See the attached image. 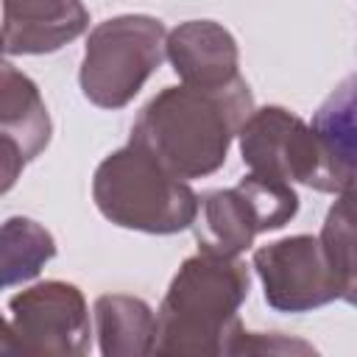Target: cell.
<instances>
[{
  "mask_svg": "<svg viewBox=\"0 0 357 357\" xmlns=\"http://www.w3.org/2000/svg\"><path fill=\"white\" fill-rule=\"evenodd\" d=\"M254 98L237 75L223 86H165L131 126V145L176 178H204L223 167Z\"/></svg>",
  "mask_w": 357,
  "mask_h": 357,
  "instance_id": "obj_1",
  "label": "cell"
},
{
  "mask_svg": "<svg viewBox=\"0 0 357 357\" xmlns=\"http://www.w3.org/2000/svg\"><path fill=\"white\" fill-rule=\"evenodd\" d=\"M248 287L251 273L237 257H218L209 251L187 257L162 298L151 354H226L231 335L243 326L237 310L248 298Z\"/></svg>",
  "mask_w": 357,
  "mask_h": 357,
  "instance_id": "obj_2",
  "label": "cell"
},
{
  "mask_svg": "<svg viewBox=\"0 0 357 357\" xmlns=\"http://www.w3.org/2000/svg\"><path fill=\"white\" fill-rule=\"evenodd\" d=\"M95 206L106 220L148 234H173L192 226L198 195L131 142L109 153L92 178Z\"/></svg>",
  "mask_w": 357,
  "mask_h": 357,
  "instance_id": "obj_3",
  "label": "cell"
},
{
  "mask_svg": "<svg viewBox=\"0 0 357 357\" xmlns=\"http://www.w3.org/2000/svg\"><path fill=\"white\" fill-rule=\"evenodd\" d=\"M165 25L148 14L112 17L89 31L81 92L100 109H123L165 59Z\"/></svg>",
  "mask_w": 357,
  "mask_h": 357,
  "instance_id": "obj_4",
  "label": "cell"
},
{
  "mask_svg": "<svg viewBox=\"0 0 357 357\" xmlns=\"http://www.w3.org/2000/svg\"><path fill=\"white\" fill-rule=\"evenodd\" d=\"M298 212V195L287 181L243 176L229 190H212L198 201L195 240L201 251L237 257L251 248L259 231H273L290 223Z\"/></svg>",
  "mask_w": 357,
  "mask_h": 357,
  "instance_id": "obj_5",
  "label": "cell"
},
{
  "mask_svg": "<svg viewBox=\"0 0 357 357\" xmlns=\"http://www.w3.org/2000/svg\"><path fill=\"white\" fill-rule=\"evenodd\" d=\"M254 271L262 279L268 307L279 312H310L329 301H354L357 284L340 276L312 234H296L254 251Z\"/></svg>",
  "mask_w": 357,
  "mask_h": 357,
  "instance_id": "obj_6",
  "label": "cell"
},
{
  "mask_svg": "<svg viewBox=\"0 0 357 357\" xmlns=\"http://www.w3.org/2000/svg\"><path fill=\"white\" fill-rule=\"evenodd\" d=\"M17 351L42 357H81L89 351V312L84 293L59 279L39 282L8 301Z\"/></svg>",
  "mask_w": 357,
  "mask_h": 357,
  "instance_id": "obj_7",
  "label": "cell"
},
{
  "mask_svg": "<svg viewBox=\"0 0 357 357\" xmlns=\"http://www.w3.org/2000/svg\"><path fill=\"white\" fill-rule=\"evenodd\" d=\"M240 137L243 162L254 176L276 181H301L318 192H326L324 159L312 128L282 106L254 109Z\"/></svg>",
  "mask_w": 357,
  "mask_h": 357,
  "instance_id": "obj_8",
  "label": "cell"
},
{
  "mask_svg": "<svg viewBox=\"0 0 357 357\" xmlns=\"http://www.w3.org/2000/svg\"><path fill=\"white\" fill-rule=\"evenodd\" d=\"M86 25L81 0H3L0 42L11 56H39L78 39Z\"/></svg>",
  "mask_w": 357,
  "mask_h": 357,
  "instance_id": "obj_9",
  "label": "cell"
},
{
  "mask_svg": "<svg viewBox=\"0 0 357 357\" xmlns=\"http://www.w3.org/2000/svg\"><path fill=\"white\" fill-rule=\"evenodd\" d=\"M165 56L190 86H223L240 75L237 42L212 20H190L173 28L165 36Z\"/></svg>",
  "mask_w": 357,
  "mask_h": 357,
  "instance_id": "obj_10",
  "label": "cell"
},
{
  "mask_svg": "<svg viewBox=\"0 0 357 357\" xmlns=\"http://www.w3.org/2000/svg\"><path fill=\"white\" fill-rule=\"evenodd\" d=\"M312 134L326 173V192H349L354 184V78L349 75L315 112Z\"/></svg>",
  "mask_w": 357,
  "mask_h": 357,
  "instance_id": "obj_11",
  "label": "cell"
},
{
  "mask_svg": "<svg viewBox=\"0 0 357 357\" xmlns=\"http://www.w3.org/2000/svg\"><path fill=\"white\" fill-rule=\"evenodd\" d=\"M50 114L39 86L14 64L0 61V134L11 137L25 162L36 159L50 142Z\"/></svg>",
  "mask_w": 357,
  "mask_h": 357,
  "instance_id": "obj_12",
  "label": "cell"
},
{
  "mask_svg": "<svg viewBox=\"0 0 357 357\" xmlns=\"http://www.w3.org/2000/svg\"><path fill=\"white\" fill-rule=\"evenodd\" d=\"M95 332L103 357H145L153 351L156 315L137 296L106 293L95 301Z\"/></svg>",
  "mask_w": 357,
  "mask_h": 357,
  "instance_id": "obj_13",
  "label": "cell"
},
{
  "mask_svg": "<svg viewBox=\"0 0 357 357\" xmlns=\"http://www.w3.org/2000/svg\"><path fill=\"white\" fill-rule=\"evenodd\" d=\"M56 257L53 234L22 215L0 223V290L31 282Z\"/></svg>",
  "mask_w": 357,
  "mask_h": 357,
  "instance_id": "obj_14",
  "label": "cell"
},
{
  "mask_svg": "<svg viewBox=\"0 0 357 357\" xmlns=\"http://www.w3.org/2000/svg\"><path fill=\"white\" fill-rule=\"evenodd\" d=\"M321 245L329 257V262L357 284V268H354V212H351V190L340 192V198L332 204L324 229H321Z\"/></svg>",
  "mask_w": 357,
  "mask_h": 357,
  "instance_id": "obj_15",
  "label": "cell"
},
{
  "mask_svg": "<svg viewBox=\"0 0 357 357\" xmlns=\"http://www.w3.org/2000/svg\"><path fill=\"white\" fill-rule=\"evenodd\" d=\"M284 354V351H298V354H312L315 349L304 340H287L279 332H245V326H240L231 340L226 354Z\"/></svg>",
  "mask_w": 357,
  "mask_h": 357,
  "instance_id": "obj_16",
  "label": "cell"
},
{
  "mask_svg": "<svg viewBox=\"0 0 357 357\" xmlns=\"http://www.w3.org/2000/svg\"><path fill=\"white\" fill-rule=\"evenodd\" d=\"M22 165H25V156L17 148V142L11 137L0 134V195L8 192L17 184V178L22 173Z\"/></svg>",
  "mask_w": 357,
  "mask_h": 357,
  "instance_id": "obj_17",
  "label": "cell"
},
{
  "mask_svg": "<svg viewBox=\"0 0 357 357\" xmlns=\"http://www.w3.org/2000/svg\"><path fill=\"white\" fill-rule=\"evenodd\" d=\"M0 351L3 354H11V351H17V343H14V332H11V326L6 324V318L0 315Z\"/></svg>",
  "mask_w": 357,
  "mask_h": 357,
  "instance_id": "obj_18",
  "label": "cell"
},
{
  "mask_svg": "<svg viewBox=\"0 0 357 357\" xmlns=\"http://www.w3.org/2000/svg\"><path fill=\"white\" fill-rule=\"evenodd\" d=\"M0 50H3V42H0Z\"/></svg>",
  "mask_w": 357,
  "mask_h": 357,
  "instance_id": "obj_19",
  "label": "cell"
}]
</instances>
